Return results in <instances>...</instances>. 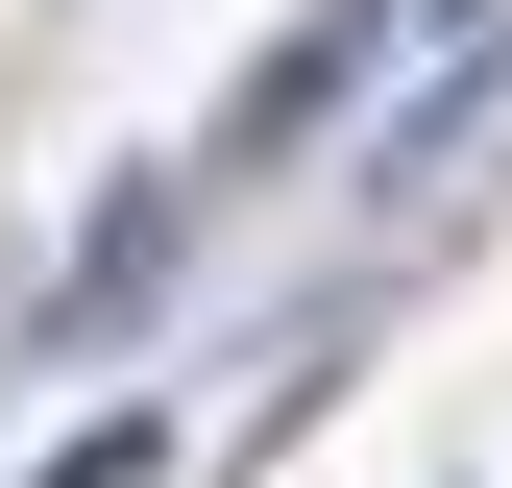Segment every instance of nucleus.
<instances>
[{"label":"nucleus","instance_id":"f257e3e1","mask_svg":"<svg viewBox=\"0 0 512 488\" xmlns=\"http://www.w3.org/2000/svg\"><path fill=\"white\" fill-rule=\"evenodd\" d=\"M171 220H196V171H122L98 244H74V293H25V318H49V342H122V318L171 293Z\"/></svg>","mask_w":512,"mask_h":488},{"label":"nucleus","instance_id":"f03ea898","mask_svg":"<svg viewBox=\"0 0 512 488\" xmlns=\"http://www.w3.org/2000/svg\"><path fill=\"white\" fill-rule=\"evenodd\" d=\"M366 49H391V0H317V25L269 49V98H220V171H269V147H317V122L366 98Z\"/></svg>","mask_w":512,"mask_h":488},{"label":"nucleus","instance_id":"7ed1b4c3","mask_svg":"<svg viewBox=\"0 0 512 488\" xmlns=\"http://www.w3.org/2000/svg\"><path fill=\"white\" fill-rule=\"evenodd\" d=\"M25 488H171V440H147V415H74V440H49Z\"/></svg>","mask_w":512,"mask_h":488}]
</instances>
